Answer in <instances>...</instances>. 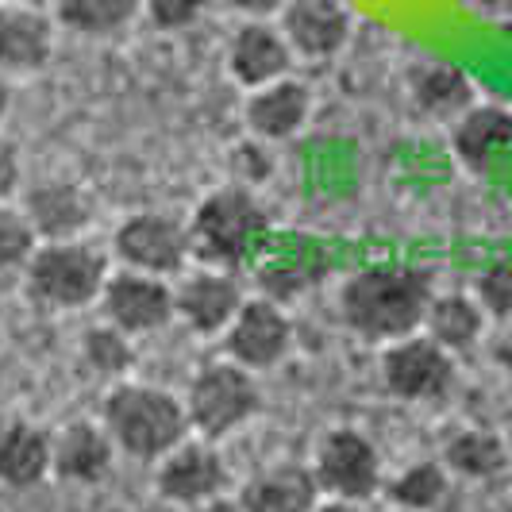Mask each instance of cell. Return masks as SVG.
Returning a JSON list of instances; mask_svg holds the SVG:
<instances>
[{
    "mask_svg": "<svg viewBox=\"0 0 512 512\" xmlns=\"http://www.w3.org/2000/svg\"><path fill=\"white\" fill-rule=\"evenodd\" d=\"M412 101L420 112L436 116V120H459L462 112L474 104V85L451 62H424L409 77Z\"/></svg>",
    "mask_w": 512,
    "mask_h": 512,
    "instance_id": "7402d4cb",
    "label": "cell"
},
{
    "mask_svg": "<svg viewBox=\"0 0 512 512\" xmlns=\"http://www.w3.org/2000/svg\"><path fill=\"white\" fill-rule=\"evenodd\" d=\"M451 147L462 166L486 174L505 154H512V112L501 104H470L451 128Z\"/></svg>",
    "mask_w": 512,
    "mask_h": 512,
    "instance_id": "e0dca14e",
    "label": "cell"
},
{
    "mask_svg": "<svg viewBox=\"0 0 512 512\" xmlns=\"http://www.w3.org/2000/svg\"><path fill=\"white\" fill-rule=\"evenodd\" d=\"M493 362L512 378V320H505V328L493 339Z\"/></svg>",
    "mask_w": 512,
    "mask_h": 512,
    "instance_id": "d6a6232c",
    "label": "cell"
},
{
    "mask_svg": "<svg viewBox=\"0 0 512 512\" xmlns=\"http://www.w3.org/2000/svg\"><path fill=\"white\" fill-rule=\"evenodd\" d=\"M101 424L128 459L154 462L166 459L178 443L189 439V416L185 401H178L170 389L143 382H120L101 405Z\"/></svg>",
    "mask_w": 512,
    "mask_h": 512,
    "instance_id": "7a4b0ae2",
    "label": "cell"
},
{
    "mask_svg": "<svg viewBox=\"0 0 512 512\" xmlns=\"http://www.w3.org/2000/svg\"><path fill=\"white\" fill-rule=\"evenodd\" d=\"M174 305H178L181 320L197 335H220L228 332L235 312L243 308V289L231 270L205 266V270H193L181 278V285L174 289Z\"/></svg>",
    "mask_w": 512,
    "mask_h": 512,
    "instance_id": "5bb4252c",
    "label": "cell"
},
{
    "mask_svg": "<svg viewBox=\"0 0 512 512\" xmlns=\"http://www.w3.org/2000/svg\"><path fill=\"white\" fill-rule=\"evenodd\" d=\"M81 351H85V362H89L101 378H120V374H128L131 359H135V351H131V335L120 332L116 324H101V328L85 332Z\"/></svg>",
    "mask_w": 512,
    "mask_h": 512,
    "instance_id": "4316f807",
    "label": "cell"
},
{
    "mask_svg": "<svg viewBox=\"0 0 512 512\" xmlns=\"http://www.w3.org/2000/svg\"><path fill=\"white\" fill-rule=\"evenodd\" d=\"M154 486L158 493L178 505V509H193V505H205L224 497L228 486V462L220 459L216 443L208 439H185L178 443L166 459H158V474H154Z\"/></svg>",
    "mask_w": 512,
    "mask_h": 512,
    "instance_id": "30bf717a",
    "label": "cell"
},
{
    "mask_svg": "<svg viewBox=\"0 0 512 512\" xmlns=\"http://www.w3.org/2000/svg\"><path fill=\"white\" fill-rule=\"evenodd\" d=\"M147 8V0H54L51 16L58 27L74 31V35H89V39H104L116 35Z\"/></svg>",
    "mask_w": 512,
    "mask_h": 512,
    "instance_id": "cb8c5ba5",
    "label": "cell"
},
{
    "mask_svg": "<svg viewBox=\"0 0 512 512\" xmlns=\"http://www.w3.org/2000/svg\"><path fill=\"white\" fill-rule=\"evenodd\" d=\"M243 116H247V128L255 131L258 139L278 143V139H289V135L305 128V120L312 116V93H308L305 81L289 74L274 85L255 89Z\"/></svg>",
    "mask_w": 512,
    "mask_h": 512,
    "instance_id": "ac0fdd59",
    "label": "cell"
},
{
    "mask_svg": "<svg viewBox=\"0 0 512 512\" xmlns=\"http://www.w3.org/2000/svg\"><path fill=\"white\" fill-rule=\"evenodd\" d=\"M382 382L401 401H436L455 382V359L432 335L416 332L409 339L385 343Z\"/></svg>",
    "mask_w": 512,
    "mask_h": 512,
    "instance_id": "ba28073f",
    "label": "cell"
},
{
    "mask_svg": "<svg viewBox=\"0 0 512 512\" xmlns=\"http://www.w3.org/2000/svg\"><path fill=\"white\" fill-rule=\"evenodd\" d=\"M243 512H316L320 505V486L312 466H297V462H282L255 474L243 497H239Z\"/></svg>",
    "mask_w": 512,
    "mask_h": 512,
    "instance_id": "ffe728a7",
    "label": "cell"
},
{
    "mask_svg": "<svg viewBox=\"0 0 512 512\" xmlns=\"http://www.w3.org/2000/svg\"><path fill=\"white\" fill-rule=\"evenodd\" d=\"M224 347H228V359L247 366L251 374L258 370H270L289 355L293 347V324L285 316V308L270 297H255V301H243V308L235 312V320L224 332Z\"/></svg>",
    "mask_w": 512,
    "mask_h": 512,
    "instance_id": "8fae6325",
    "label": "cell"
},
{
    "mask_svg": "<svg viewBox=\"0 0 512 512\" xmlns=\"http://www.w3.org/2000/svg\"><path fill=\"white\" fill-rule=\"evenodd\" d=\"M312 474L324 497L339 501H359L366 505L382 489V459L378 447L355 428H332L316 443Z\"/></svg>",
    "mask_w": 512,
    "mask_h": 512,
    "instance_id": "8992f818",
    "label": "cell"
},
{
    "mask_svg": "<svg viewBox=\"0 0 512 512\" xmlns=\"http://www.w3.org/2000/svg\"><path fill=\"white\" fill-rule=\"evenodd\" d=\"M436 301L432 274L420 266H366L339 289V316L370 343H397L424 328Z\"/></svg>",
    "mask_w": 512,
    "mask_h": 512,
    "instance_id": "6da1fadb",
    "label": "cell"
},
{
    "mask_svg": "<svg viewBox=\"0 0 512 512\" xmlns=\"http://www.w3.org/2000/svg\"><path fill=\"white\" fill-rule=\"evenodd\" d=\"M505 443L493 432H482V428H470V432H459L455 439H447L443 447V466L451 474H462V478H493L505 470Z\"/></svg>",
    "mask_w": 512,
    "mask_h": 512,
    "instance_id": "d4e9b609",
    "label": "cell"
},
{
    "mask_svg": "<svg viewBox=\"0 0 512 512\" xmlns=\"http://www.w3.org/2000/svg\"><path fill=\"white\" fill-rule=\"evenodd\" d=\"M474 297L486 308V316L493 320H512V262H493L478 274L474 282Z\"/></svg>",
    "mask_w": 512,
    "mask_h": 512,
    "instance_id": "f1b7e54d",
    "label": "cell"
},
{
    "mask_svg": "<svg viewBox=\"0 0 512 512\" xmlns=\"http://www.w3.org/2000/svg\"><path fill=\"white\" fill-rule=\"evenodd\" d=\"M216 0H147V16L158 31H181V27H193Z\"/></svg>",
    "mask_w": 512,
    "mask_h": 512,
    "instance_id": "f546056e",
    "label": "cell"
},
{
    "mask_svg": "<svg viewBox=\"0 0 512 512\" xmlns=\"http://www.w3.org/2000/svg\"><path fill=\"white\" fill-rule=\"evenodd\" d=\"M393 512H409V509H393Z\"/></svg>",
    "mask_w": 512,
    "mask_h": 512,
    "instance_id": "74e56055",
    "label": "cell"
},
{
    "mask_svg": "<svg viewBox=\"0 0 512 512\" xmlns=\"http://www.w3.org/2000/svg\"><path fill=\"white\" fill-rule=\"evenodd\" d=\"M16 4H27V8H43V12H51L54 0H16Z\"/></svg>",
    "mask_w": 512,
    "mask_h": 512,
    "instance_id": "8d00e7d4",
    "label": "cell"
},
{
    "mask_svg": "<svg viewBox=\"0 0 512 512\" xmlns=\"http://www.w3.org/2000/svg\"><path fill=\"white\" fill-rule=\"evenodd\" d=\"M297 54L274 20H243L228 43V74L243 89H262L293 74Z\"/></svg>",
    "mask_w": 512,
    "mask_h": 512,
    "instance_id": "4fadbf2b",
    "label": "cell"
},
{
    "mask_svg": "<svg viewBox=\"0 0 512 512\" xmlns=\"http://www.w3.org/2000/svg\"><path fill=\"white\" fill-rule=\"evenodd\" d=\"M20 185V151L12 139L0 135V201H8Z\"/></svg>",
    "mask_w": 512,
    "mask_h": 512,
    "instance_id": "4dcf8cb0",
    "label": "cell"
},
{
    "mask_svg": "<svg viewBox=\"0 0 512 512\" xmlns=\"http://www.w3.org/2000/svg\"><path fill=\"white\" fill-rule=\"evenodd\" d=\"M486 332V308L478 305V297L466 293H443L428 308L424 335H432L439 347H447L451 355L470 351Z\"/></svg>",
    "mask_w": 512,
    "mask_h": 512,
    "instance_id": "603a6c76",
    "label": "cell"
},
{
    "mask_svg": "<svg viewBox=\"0 0 512 512\" xmlns=\"http://www.w3.org/2000/svg\"><path fill=\"white\" fill-rule=\"evenodd\" d=\"M8 112H12V85H8V77L0 74V124L8 120Z\"/></svg>",
    "mask_w": 512,
    "mask_h": 512,
    "instance_id": "d590c367",
    "label": "cell"
},
{
    "mask_svg": "<svg viewBox=\"0 0 512 512\" xmlns=\"http://www.w3.org/2000/svg\"><path fill=\"white\" fill-rule=\"evenodd\" d=\"M101 312L108 324H116L128 335L162 332L178 316L174 285L166 278H154V274L124 266L120 274H108V282L101 289Z\"/></svg>",
    "mask_w": 512,
    "mask_h": 512,
    "instance_id": "9c48e42d",
    "label": "cell"
},
{
    "mask_svg": "<svg viewBox=\"0 0 512 512\" xmlns=\"http://www.w3.org/2000/svg\"><path fill=\"white\" fill-rule=\"evenodd\" d=\"M35 247H39V235H35L24 212L0 208V270L4 266H27Z\"/></svg>",
    "mask_w": 512,
    "mask_h": 512,
    "instance_id": "83f0119b",
    "label": "cell"
},
{
    "mask_svg": "<svg viewBox=\"0 0 512 512\" xmlns=\"http://www.w3.org/2000/svg\"><path fill=\"white\" fill-rule=\"evenodd\" d=\"M278 27L305 62H328L351 39V12L343 0H285Z\"/></svg>",
    "mask_w": 512,
    "mask_h": 512,
    "instance_id": "7c38bea8",
    "label": "cell"
},
{
    "mask_svg": "<svg viewBox=\"0 0 512 512\" xmlns=\"http://www.w3.org/2000/svg\"><path fill=\"white\" fill-rule=\"evenodd\" d=\"M54 474V439L27 424L12 420L0 428V482L12 489H31Z\"/></svg>",
    "mask_w": 512,
    "mask_h": 512,
    "instance_id": "44dd1931",
    "label": "cell"
},
{
    "mask_svg": "<svg viewBox=\"0 0 512 512\" xmlns=\"http://www.w3.org/2000/svg\"><path fill=\"white\" fill-rule=\"evenodd\" d=\"M505 512H512V509H505Z\"/></svg>",
    "mask_w": 512,
    "mask_h": 512,
    "instance_id": "f35d334b",
    "label": "cell"
},
{
    "mask_svg": "<svg viewBox=\"0 0 512 512\" xmlns=\"http://www.w3.org/2000/svg\"><path fill=\"white\" fill-rule=\"evenodd\" d=\"M112 462H116V443L104 424L74 420L70 428H62L54 436V474L62 482L93 486V482L108 478Z\"/></svg>",
    "mask_w": 512,
    "mask_h": 512,
    "instance_id": "d6986e66",
    "label": "cell"
},
{
    "mask_svg": "<svg viewBox=\"0 0 512 512\" xmlns=\"http://www.w3.org/2000/svg\"><path fill=\"white\" fill-rule=\"evenodd\" d=\"M266 224L270 220H266V212L251 189L224 185L197 205L193 220L185 228H189L193 258H201L205 266L231 270L255 251V243L266 235Z\"/></svg>",
    "mask_w": 512,
    "mask_h": 512,
    "instance_id": "3957f363",
    "label": "cell"
},
{
    "mask_svg": "<svg viewBox=\"0 0 512 512\" xmlns=\"http://www.w3.org/2000/svg\"><path fill=\"white\" fill-rule=\"evenodd\" d=\"M24 270L27 293L39 305L58 308V312H74V308L101 301V289L108 282V258L101 247L85 239L39 243Z\"/></svg>",
    "mask_w": 512,
    "mask_h": 512,
    "instance_id": "277c9868",
    "label": "cell"
},
{
    "mask_svg": "<svg viewBox=\"0 0 512 512\" xmlns=\"http://www.w3.org/2000/svg\"><path fill=\"white\" fill-rule=\"evenodd\" d=\"M185 512H243L239 501H228V497H216V501H205V505H193Z\"/></svg>",
    "mask_w": 512,
    "mask_h": 512,
    "instance_id": "e575fe53",
    "label": "cell"
},
{
    "mask_svg": "<svg viewBox=\"0 0 512 512\" xmlns=\"http://www.w3.org/2000/svg\"><path fill=\"white\" fill-rule=\"evenodd\" d=\"M24 216L39 235V243L77 239L93 224V201L74 181H39L27 189Z\"/></svg>",
    "mask_w": 512,
    "mask_h": 512,
    "instance_id": "2e32d148",
    "label": "cell"
},
{
    "mask_svg": "<svg viewBox=\"0 0 512 512\" xmlns=\"http://www.w3.org/2000/svg\"><path fill=\"white\" fill-rule=\"evenodd\" d=\"M54 24L43 8L0 0V74H39L54 54Z\"/></svg>",
    "mask_w": 512,
    "mask_h": 512,
    "instance_id": "9a60e30c",
    "label": "cell"
},
{
    "mask_svg": "<svg viewBox=\"0 0 512 512\" xmlns=\"http://www.w3.org/2000/svg\"><path fill=\"white\" fill-rule=\"evenodd\" d=\"M216 4H224L228 12L243 16V20H274L285 0H216Z\"/></svg>",
    "mask_w": 512,
    "mask_h": 512,
    "instance_id": "1f68e13d",
    "label": "cell"
},
{
    "mask_svg": "<svg viewBox=\"0 0 512 512\" xmlns=\"http://www.w3.org/2000/svg\"><path fill=\"white\" fill-rule=\"evenodd\" d=\"M447 466L439 462H412L409 470H401L389 486H385V497L397 505V509L409 512H432L447 497Z\"/></svg>",
    "mask_w": 512,
    "mask_h": 512,
    "instance_id": "484cf974",
    "label": "cell"
},
{
    "mask_svg": "<svg viewBox=\"0 0 512 512\" xmlns=\"http://www.w3.org/2000/svg\"><path fill=\"white\" fill-rule=\"evenodd\" d=\"M112 255L128 270H143L154 278H174L193 258L189 228L166 212H135L112 231Z\"/></svg>",
    "mask_w": 512,
    "mask_h": 512,
    "instance_id": "52a82bcc",
    "label": "cell"
},
{
    "mask_svg": "<svg viewBox=\"0 0 512 512\" xmlns=\"http://www.w3.org/2000/svg\"><path fill=\"white\" fill-rule=\"evenodd\" d=\"M258 385L255 374L239 362H208L193 374V382L185 389V416L189 428L201 439L216 443L239 432L251 416L258 412Z\"/></svg>",
    "mask_w": 512,
    "mask_h": 512,
    "instance_id": "5b68a950",
    "label": "cell"
},
{
    "mask_svg": "<svg viewBox=\"0 0 512 512\" xmlns=\"http://www.w3.org/2000/svg\"><path fill=\"white\" fill-rule=\"evenodd\" d=\"M316 512H366L359 501H339V497H320Z\"/></svg>",
    "mask_w": 512,
    "mask_h": 512,
    "instance_id": "836d02e7",
    "label": "cell"
}]
</instances>
